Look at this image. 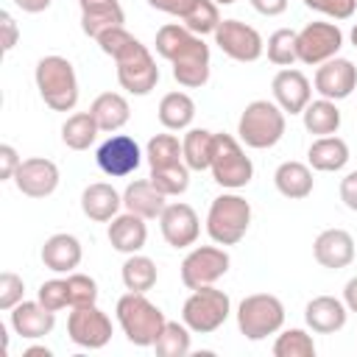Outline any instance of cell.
I'll use <instances>...</instances> for the list:
<instances>
[{
    "instance_id": "obj_1",
    "label": "cell",
    "mask_w": 357,
    "mask_h": 357,
    "mask_svg": "<svg viewBox=\"0 0 357 357\" xmlns=\"http://www.w3.org/2000/svg\"><path fill=\"white\" fill-rule=\"evenodd\" d=\"M114 312H117L120 329L128 337V343H134L139 349L153 346L156 337H159V332H162V326L167 324L165 312L156 304H151L145 298V293H131L128 290L126 296L117 298Z\"/></svg>"
},
{
    "instance_id": "obj_2",
    "label": "cell",
    "mask_w": 357,
    "mask_h": 357,
    "mask_svg": "<svg viewBox=\"0 0 357 357\" xmlns=\"http://www.w3.org/2000/svg\"><path fill=\"white\" fill-rule=\"evenodd\" d=\"M36 89L53 112H73L78 103V78L64 56H45L33 70Z\"/></svg>"
},
{
    "instance_id": "obj_3",
    "label": "cell",
    "mask_w": 357,
    "mask_h": 357,
    "mask_svg": "<svg viewBox=\"0 0 357 357\" xmlns=\"http://www.w3.org/2000/svg\"><path fill=\"white\" fill-rule=\"evenodd\" d=\"M237 134L248 148H273L284 137V112L276 100H251L237 120Z\"/></svg>"
},
{
    "instance_id": "obj_4",
    "label": "cell",
    "mask_w": 357,
    "mask_h": 357,
    "mask_svg": "<svg viewBox=\"0 0 357 357\" xmlns=\"http://www.w3.org/2000/svg\"><path fill=\"white\" fill-rule=\"evenodd\" d=\"M251 226V204L237 192H223L206 215V234L218 245H237Z\"/></svg>"
},
{
    "instance_id": "obj_5",
    "label": "cell",
    "mask_w": 357,
    "mask_h": 357,
    "mask_svg": "<svg viewBox=\"0 0 357 357\" xmlns=\"http://www.w3.org/2000/svg\"><path fill=\"white\" fill-rule=\"evenodd\" d=\"M229 312H231L229 296L223 290H218L215 284H206V287H198L190 293V298L181 307V321L190 326V332L209 335L226 324Z\"/></svg>"
},
{
    "instance_id": "obj_6",
    "label": "cell",
    "mask_w": 357,
    "mask_h": 357,
    "mask_svg": "<svg viewBox=\"0 0 357 357\" xmlns=\"http://www.w3.org/2000/svg\"><path fill=\"white\" fill-rule=\"evenodd\" d=\"M284 324V304L271 293H251L237 307V326L248 340H265Z\"/></svg>"
},
{
    "instance_id": "obj_7",
    "label": "cell",
    "mask_w": 357,
    "mask_h": 357,
    "mask_svg": "<svg viewBox=\"0 0 357 357\" xmlns=\"http://www.w3.org/2000/svg\"><path fill=\"white\" fill-rule=\"evenodd\" d=\"M209 170H212V178L226 190H240L254 178V165L231 134H215Z\"/></svg>"
},
{
    "instance_id": "obj_8",
    "label": "cell",
    "mask_w": 357,
    "mask_h": 357,
    "mask_svg": "<svg viewBox=\"0 0 357 357\" xmlns=\"http://www.w3.org/2000/svg\"><path fill=\"white\" fill-rule=\"evenodd\" d=\"M117 64V81L131 95H148L159 84V67L151 56V50L137 39L126 53L114 59Z\"/></svg>"
},
{
    "instance_id": "obj_9",
    "label": "cell",
    "mask_w": 357,
    "mask_h": 357,
    "mask_svg": "<svg viewBox=\"0 0 357 357\" xmlns=\"http://www.w3.org/2000/svg\"><path fill=\"white\" fill-rule=\"evenodd\" d=\"M343 47V31L337 22H307L296 33V50L301 64H324L335 59Z\"/></svg>"
},
{
    "instance_id": "obj_10",
    "label": "cell",
    "mask_w": 357,
    "mask_h": 357,
    "mask_svg": "<svg viewBox=\"0 0 357 357\" xmlns=\"http://www.w3.org/2000/svg\"><path fill=\"white\" fill-rule=\"evenodd\" d=\"M229 265H231V259H229L226 248H220L218 243L215 245H198L181 259V282L190 290L215 284L220 276H226Z\"/></svg>"
},
{
    "instance_id": "obj_11",
    "label": "cell",
    "mask_w": 357,
    "mask_h": 357,
    "mask_svg": "<svg viewBox=\"0 0 357 357\" xmlns=\"http://www.w3.org/2000/svg\"><path fill=\"white\" fill-rule=\"evenodd\" d=\"M67 335L81 349H103L112 340V321L98 304L73 307L67 318Z\"/></svg>"
},
{
    "instance_id": "obj_12",
    "label": "cell",
    "mask_w": 357,
    "mask_h": 357,
    "mask_svg": "<svg viewBox=\"0 0 357 357\" xmlns=\"http://www.w3.org/2000/svg\"><path fill=\"white\" fill-rule=\"evenodd\" d=\"M215 45L234 61H257L265 50L259 31L240 20H220L215 31Z\"/></svg>"
},
{
    "instance_id": "obj_13",
    "label": "cell",
    "mask_w": 357,
    "mask_h": 357,
    "mask_svg": "<svg viewBox=\"0 0 357 357\" xmlns=\"http://www.w3.org/2000/svg\"><path fill=\"white\" fill-rule=\"evenodd\" d=\"M95 162H98V167H100L106 176L123 178V176H128V173H134V170L139 167L142 151H139V145H137L134 137H128V134H112V137L98 148Z\"/></svg>"
},
{
    "instance_id": "obj_14",
    "label": "cell",
    "mask_w": 357,
    "mask_h": 357,
    "mask_svg": "<svg viewBox=\"0 0 357 357\" xmlns=\"http://www.w3.org/2000/svg\"><path fill=\"white\" fill-rule=\"evenodd\" d=\"M159 229L167 245L173 248H187L195 245L198 234H201V220L195 215V209L190 204H167L165 212L159 215Z\"/></svg>"
},
{
    "instance_id": "obj_15",
    "label": "cell",
    "mask_w": 357,
    "mask_h": 357,
    "mask_svg": "<svg viewBox=\"0 0 357 357\" xmlns=\"http://www.w3.org/2000/svg\"><path fill=\"white\" fill-rule=\"evenodd\" d=\"M14 184L28 198H47L59 187V167L45 156L22 159V165L14 173Z\"/></svg>"
},
{
    "instance_id": "obj_16",
    "label": "cell",
    "mask_w": 357,
    "mask_h": 357,
    "mask_svg": "<svg viewBox=\"0 0 357 357\" xmlns=\"http://www.w3.org/2000/svg\"><path fill=\"white\" fill-rule=\"evenodd\" d=\"M170 64H173V78L181 86L198 89L209 81V45L204 42V36H192V42Z\"/></svg>"
},
{
    "instance_id": "obj_17",
    "label": "cell",
    "mask_w": 357,
    "mask_h": 357,
    "mask_svg": "<svg viewBox=\"0 0 357 357\" xmlns=\"http://www.w3.org/2000/svg\"><path fill=\"white\" fill-rule=\"evenodd\" d=\"M357 86V67L349 59H329L315 70V92L329 100H343Z\"/></svg>"
},
{
    "instance_id": "obj_18",
    "label": "cell",
    "mask_w": 357,
    "mask_h": 357,
    "mask_svg": "<svg viewBox=\"0 0 357 357\" xmlns=\"http://www.w3.org/2000/svg\"><path fill=\"white\" fill-rule=\"evenodd\" d=\"M271 92H273V100L279 103V109L287 114H301L304 106L312 100V89H310L307 75L301 70H293V67H284L273 75Z\"/></svg>"
},
{
    "instance_id": "obj_19",
    "label": "cell",
    "mask_w": 357,
    "mask_h": 357,
    "mask_svg": "<svg viewBox=\"0 0 357 357\" xmlns=\"http://www.w3.org/2000/svg\"><path fill=\"white\" fill-rule=\"evenodd\" d=\"M56 326V312L47 310L39 298L36 301H20L14 310H11V329L25 337V340H39L45 335H50Z\"/></svg>"
},
{
    "instance_id": "obj_20",
    "label": "cell",
    "mask_w": 357,
    "mask_h": 357,
    "mask_svg": "<svg viewBox=\"0 0 357 357\" xmlns=\"http://www.w3.org/2000/svg\"><path fill=\"white\" fill-rule=\"evenodd\" d=\"M312 254L318 265L340 271L354 259V237L346 229H324L312 243Z\"/></svg>"
},
{
    "instance_id": "obj_21",
    "label": "cell",
    "mask_w": 357,
    "mask_h": 357,
    "mask_svg": "<svg viewBox=\"0 0 357 357\" xmlns=\"http://www.w3.org/2000/svg\"><path fill=\"white\" fill-rule=\"evenodd\" d=\"M346 318H349V310L340 298L335 296H315L312 301H307L304 307V321L312 332L318 335H332V332H340L346 326Z\"/></svg>"
},
{
    "instance_id": "obj_22",
    "label": "cell",
    "mask_w": 357,
    "mask_h": 357,
    "mask_svg": "<svg viewBox=\"0 0 357 357\" xmlns=\"http://www.w3.org/2000/svg\"><path fill=\"white\" fill-rule=\"evenodd\" d=\"M81 257H84V251H81L78 237L64 234V231L50 234L42 245V262L53 273H73L81 265Z\"/></svg>"
},
{
    "instance_id": "obj_23",
    "label": "cell",
    "mask_w": 357,
    "mask_h": 357,
    "mask_svg": "<svg viewBox=\"0 0 357 357\" xmlns=\"http://www.w3.org/2000/svg\"><path fill=\"white\" fill-rule=\"evenodd\" d=\"M145 240H148L145 218H139L134 212L112 218V223H109V243H112L114 251H120V254H139L145 248Z\"/></svg>"
},
{
    "instance_id": "obj_24",
    "label": "cell",
    "mask_w": 357,
    "mask_h": 357,
    "mask_svg": "<svg viewBox=\"0 0 357 357\" xmlns=\"http://www.w3.org/2000/svg\"><path fill=\"white\" fill-rule=\"evenodd\" d=\"M165 198L167 195L159 192L151 178H137V181H131L126 187L123 206H126V212H134V215H139L145 220H153V218H159L165 212V206H167Z\"/></svg>"
},
{
    "instance_id": "obj_25",
    "label": "cell",
    "mask_w": 357,
    "mask_h": 357,
    "mask_svg": "<svg viewBox=\"0 0 357 357\" xmlns=\"http://www.w3.org/2000/svg\"><path fill=\"white\" fill-rule=\"evenodd\" d=\"M120 206H123V195L106 181H95L81 192V209L89 220L106 223V220L117 218Z\"/></svg>"
},
{
    "instance_id": "obj_26",
    "label": "cell",
    "mask_w": 357,
    "mask_h": 357,
    "mask_svg": "<svg viewBox=\"0 0 357 357\" xmlns=\"http://www.w3.org/2000/svg\"><path fill=\"white\" fill-rule=\"evenodd\" d=\"M123 22H126V14L117 0H100V3L81 6V31L92 39H98L100 33L112 28H123Z\"/></svg>"
},
{
    "instance_id": "obj_27",
    "label": "cell",
    "mask_w": 357,
    "mask_h": 357,
    "mask_svg": "<svg viewBox=\"0 0 357 357\" xmlns=\"http://www.w3.org/2000/svg\"><path fill=\"white\" fill-rule=\"evenodd\" d=\"M89 114L95 117V123H98L100 131H109V134H112V131H120V128L128 123L131 106H128V100H126L120 92H100V95L92 100Z\"/></svg>"
},
{
    "instance_id": "obj_28",
    "label": "cell",
    "mask_w": 357,
    "mask_h": 357,
    "mask_svg": "<svg viewBox=\"0 0 357 357\" xmlns=\"http://www.w3.org/2000/svg\"><path fill=\"white\" fill-rule=\"evenodd\" d=\"M307 162H310L312 170H321V173L343 170L349 165V145L335 134L318 137L307 151Z\"/></svg>"
},
{
    "instance_id": "obj_29",
    "label": "cell",
    "mask_w": 357,
    "mask_h": 357,
    "mask_svg": "<svg viewBox=\"0 0 357 357\" xmlns=\"http://www.w3.org/2000/svg\"><path fill=\"white\" fill-rule=\"evenodd\" d=\"M273 184H276V190L284 195V198H293V201H301V198H307L310 192H312V184H315V178H312V170H310V165H304V162H282L279 167H276V173H273Z\"/></svg>"
},
{
    "instance_id": "obj_30",
    "label": "cell",
    "mask_w": 357,
    "mask_h": 357,
    "mask_svg": "<svg viewBox=\"0 0 357 357\" xmlns=\"http://www.w3.org/2000/svg\"><path fill=\"white\" fill-rule=\"evenodd\" d=\"M195 117V100L187 92H167L159 100V123L167 131H184L190 128Z\"/></svg>"
},
{
    "instance_id": "obj_31",
    "label": "cell",
    "mask_w": 357,
    "mask_h": 357,
    "mask_svg": "<svg viewBox=\"0 0 357 357\" xmlns=\"http://www.w3.org/2000/svg\"><path fill=\"white\" fill-rule=\"evenodd\" d=\"M304 117V128L310 134H318V137H329V134H337L340 128V109L335 106V100L329 98H318V100H310L301 112Z\"/></svg>"
},
{
    "instance_id": "obj_32",
    "label": "cell",
    "mask_w": 357,
    "mask_h": 357,
    "mask_svg": "<svg viewBox=\"0 0 357 357\" xmlns=\"http://www.w3.org/2000/svg\"><path fill=\"white\" fill-rule=\"evenodd\" d=\"M212 148H215V134L206 128H190L181 139V153L184 165L190 170H209L212 165Z\"/></svg>"
},
{
    "instance_id": "obj_33",
    "label": "cell",
    "mask_w": 357,
    "mask_h": 357,
    "mask_svg": "<svg viewBox=\"0 0 357 357\" xmlns=\"http://www.w3.org/2000/svg\"><path fill=\"white\" fill-rule=\"evenodd\" d=\"M98 134H100V128H98V123L89 112H75L61 126V142L70 151H86L95 142Z\"/></svg>"
},
{
    "instance_id": "obj_34",
    "label": "cell",
    "mask_w": 357,
    "mask_h": 357,
    "mask_svg": "<svg viewBox=\"0 0 357 357\" xmlns=\"http://www.w3.org/2000/svg\"><path fill=\"white\" fill-rule=\"evenodd\" d=\"M120 276H123L126 290H131V293H148V290L156 284L159 271H156V262H153L151 257L128 254V259L123 262Z\"/></svg>"
},
{
    "instance_id": "obj_35",
    "label": "cell",
    "mask_w": 357,
    "mask_h": 357,
    "mask_svg": "<svg viewBox=\"0 0 357 357\" xmlns=\"http://www.w3.org/2000/svg\"><path fill=\"white\" fill-rule=\"evenodd\" d=\"M145 156H148L151 170L153 167H170V165L184 162L181 142H178L176 134H156V137H151L148 145H145Z\"/></svg>"
},
{
    "instance_id": "obj_36",
    "label": "cell",
    "mask_w": 357,
    "mask_h": 357,
    "mask_svg": "<svg viewBox=\"0 0 357 357\" xmlns=\"http://www.w3.org/2000/svg\"><path fill=\"white\" fill-rule=\"evenodd\" d=\"M159 357H184L190 354V326L181 321H167L153 343Z\"/></svg>"
},
{
    "instance_id": "obj_37",
    "label": "cell",
    "mask_w": 357,
    "mask_h": 357,
    "mask_svg": "<svg viewBox=\"0 0 357 357\" xmlns=\"http://www.w3.org/2000/svg\"><path fill=\"white\" fill-rule=\"evenodd\" d=\"M184 28H190L195 36H206L215 33L220 25V14H218V3L215 0H195L192 8L181 17Z\"/></svg>"
},
{
    "instance_id": "obj_38",
    "label": "cell",
    "mask_w": 357,
    "mask_h": 357,
    "mask_svg": "<svg viewBox=\"0 0 357 357\" xmlns=\"http://www.w3.org/2000/svg\"><path fill=\"white\" fill-rule=\"evenodd\" d=\"M192 31L190 28H184V25H178V22H167V25H162L159 31H156V53L162 56V59H167V61H173L190 42H192Z\"/></svg>"
},
{
    "instance_id": "obj_39",
    "label": "cell",
    "mask_w": 357,
    "mask_h": 357,
    "mask_svg": "<svg viewBox=\"0 0 357 357\" xmlns=\"http://www.w3.org/2000/svg\"><path fill=\"white\" fill-rule=\"evenodd\" d=\"M148 178H151L153 187H156L159 192H165L167 198H170V195H181V192L190 187V167H187L184 162L170 165V167H153Z\"/></svg>"
},
{
    "instance_id": "obj_40",
    "label": "cell",
    "mask_w": 357,
    "mask_h": 357,
    "mask_svg": "<svg viewBox=\"0 0 357 357\" xmlns=\"http://www.w3.org/2000/svg\"><path fill=\"white\" fill-rule=\"evenodd\" d=\"M273 354L276 357H315L312 335H307L304 329H284L273 343Z\"/></svg>"
},
{
    "instance_id": "obj_41",
    "label": "cell",
    "mask_w": 357,
    "mask_h": 357,
    "mask_svg": "<svg viewBox=\"0 0 357 357\" xmlns=\"http://www.w3.org/2000/svg\"><path fill=\"white\" fill-rule=\"evenodd\" d=\"M268 59L276 67H290L293 61H298V50H296V31L290 28H279L268 36Z\"/></svg>"
},
{
    "instance_id": "obj_42",
    "label": "cell",
    "mask_w": 357,
    "mask_h": 357,
    "mask_svg": "<svg viewBox=\"0 0 357 357\" xmlns=\"http://www.w3.org/2000/svg\"><path fill=\"white\" fill-rule=\"evenodd\" d=\"M67 293H70V307H86L98 301V282L86 273H67Z\"/></svg>"
},
{
    "instance_id": "obj_43",
    "label": "cell",
    "mask_w": 357,
    "mask_h": 357,
    "mask_svg": "<svg viewBox=\"0 0 357 357\" xmlns=\"http://www.w3.org/2000/svg\"><path fill=\"white\" fill-rule=\"evenodd\" d=\"M36 298H39L47 310H53V312H59V310L70 307L67 279H47V282H42V284H39V290H36Z\"/></svg>"
},
{
    "instance_id": "obj_44",
    "label": "cell",
    "mask_w": 357,
    "mask_h": 357,
    "mask_svg": "<svg viewBox=\"0 0 357 357\" xmlns=\"http://www.w3.org/2000/svg\"><path fill=\"white\" fill-rule=\"evenodd\" d=\"M22 296H25V282H22V276H17V273H11V271H3V273H0V310L11 312V310L22 301Z\"/></svg>"
},
{
    "instance_id": "obj_45",
    "label": "cell",
    "mask_w": 357,
    "mask_h": 357,
    "mask_svg": "<svg viewBox=\"0 0 357 357\" xmlns=\"http://www.w3.org/2000/svg\"><path fill=\"white\" fill-rule=\"evenodd\" d=\"M134 42H137V36H134V33H128L126 28H112V31H106V33H100V36H98L100 50H103L106 56H112V59H117L120 53H126Z\"/></svg>"
},
{
    "instance_id": "obj_46",
    "label": "cell",
    "mask_w": 357,
    "mask_h": 357,
    "mask_svg": "<svg viewBox=\"0 0 357 357\" xmlns=\"http://www.w3.org/2000/svg\"><path fill=\"white\" fill-rule=\"evenodd\" d=\"M304 6L332 20H349L357 8V0H304Z\"/></svg>"
},
{
    "instance_id": "obj_47",
    "label": "cell",
    "mask_w": 357,
    "mask_h": 357,
    "mask_svg": "<svg viewBox=\"0 0 357 357\" xmlns=\"http://www.w3.org/2000/svg\"><path fill=\"white\" fill-rule=\"evenodd\" d=\"M22 165V159H20V153H17V148L14 145H0V178L3 181H8V178H14V173H17V167Z\"/></svg>"
},
{
    "instance_id": "obj_48",
    "label": "cell",
    "mask_w": 357,
    "mask_h": 357,
    "mask_svg": "<svg viewBox=\"0 0 357 357\" xmlns=\"http://www.w3.org/2000/svg\"><path fill=\"white\" fill-rule=\"evenodd\" d=\"M340 201L351 212H357V170H351V173H346L340 178Z\"/></svg>"
},
{
    "instance_id": "obj_49",
    "label": "cell",
    "mask_w": 357,
    "mask_h": 357,
    "mask_svg": "<svg viewBox=\"0 0 357 357\" xmlns=\"http://www.w3.org/2000/svg\"><path fill=\"white\" fill-rule=\"evenodd\" d=\"M195 0H148L151 8L156 11H165V14H173V17H184L190 8H192Z\"/></svg>"
},
{
    "instance_id": "obj_50",
    "label": "cell",
    "mask_w": 357,
    "mask_h": 357,
    "mask_svg": "<svg viewBox=\"0 0 357 357\" xmlns=\"http://www.w3.org/2000/svg\"><path fill=\"white\" fill-rule=\"evenodd\" d=\"M251 3V8L257 11V14H262V17H279V14H284V8H287V0H248Z\"/></svg>"
},
{
    "instance_id": "obj_51",
    "label": "cell",
    "mask_w": 357,
    "mask_h": 357,
    "mask_svg": "<svg viewBox=\"0 0 357 357\" xmlns=\"http://www.w3.org/2000/svg\"><path fill=\"white\" fill-rule=\"evenodd\" d=\"M17 22H14V17L8 14V11H3V53H8L14 45H17Z\"/></svg>"
},
{
    "instance_id": "obj_52",
    "label": "cell",
    "mask_w": 357,
    "mask_h": 357,
    "mask_svg": "<svg viewBox=\"0 0 357 357\" xmlns=\"http://www.w3.org/2000/svg\"><path fill=\"white\" fill-rule=\"evenodd\" d=\"M343 304L349 312H357V276H351L343 287Z\"/></svg>"
},
{
    "instance_id": "obj_53",
    "label": "cell",
    "mask_w": 357,
    "mask_h": 357,
    "mask_svg": "<svg viewBox=\"0 0 357 357\" xmlns=\"http://www.w3.org/2000/svg\"><path fill=\"white\" fill-rule=\"evenodd\" d=\"M17 3V8H22V11H28V14H39V11H45L53 0H14Z\"/></svg>"
},
{
    "instance_id": "obj_54",
    "label": "cell",
    "mask_w": 357,
    "mask_h": 357,
    "mask_svg": "<svg viewBox=\"0 0 357 357\" xmlns=\"http://www.w3.org/2000/svg\"><path fill=\"white\" fill-rule=\"evenodd\" d=\"M22 357H50V349H45V346H31V349L22 351Z\"/></svg>"
},
{
    "instance_id": "obj_55",
    "label": "cell",
    "mask_w": 357,
    "mask_h": 357,
    "mask_svg": "<svg viewBox=\"0 0 357 357\" xmlns=\"http://www.w3.org/2000/svg\"><path fill=\"white\" fill-rule=\"evenodd\" d=\"M351 45H354V47H357V22H354V25H351Z\"/></svg>"
},
{
    "instance_id": "obj_56",
    "label": "cell",
    "mask_w": 357,
    "mask_h": 357,
    "mask_svg": "<svg viewBox=\"0 0 357 357\" xmlns=\"http://www.w3.org/2000/svg\"><path fill=\"white\" fill-rule=\"evenodd\" d=\"M218 6H231V3H237V0H215Z\"/></svg>"
},
{
    "instance_id": "obj_57",
    "label": "cell",
    "mask_w": 357,
    "mask_h": 357,
    "mask_svg": "<svg viewBox=\"0 0 357 357\" xmlns=\"http://www.w3.org/2000/svg\"><path fill=\"white\" fill-rule=\"evenodd\" d=\"M89 3H100V0H78V6H89Z\"/></svg>"
}]
</instances>
